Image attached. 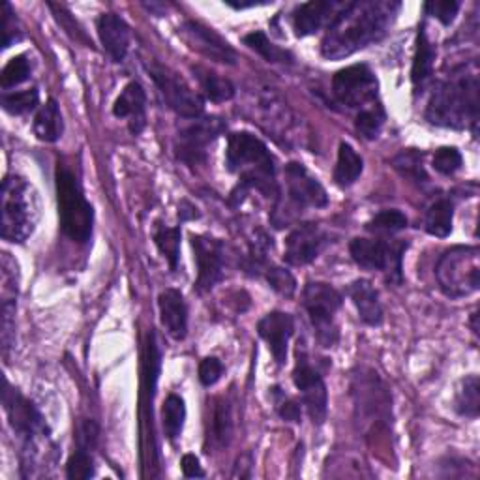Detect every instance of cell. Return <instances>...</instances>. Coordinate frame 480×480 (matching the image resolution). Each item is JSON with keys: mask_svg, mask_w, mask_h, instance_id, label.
Listing matches in <instances>:
<instances>
[{"mask_svg": "<svg viewBox=\"0 0 480 480\" xmlns=\"http://www.w3.org/2000/svg\"><path fill=\"white\" fill-rule=\"evenodd\" d=\"M402 8L394 0H355L346 3L332 19L321 44V53L329 60H342L360 49L379 42Z\"/></svg>", "mask_w": 480, "mask_h": 480, "instance_id": "cell-1", "label": "cell"}, {"mask_svg": "<svg viewBox=\"0 0 480 480\" xmlns=\"http://www.w3.org/2000/svg\"><path fill=\"white\" fill-rule=\"evenodd\" d=\"M478 75L459 70L439 85L426 107L435 126L462 130L478 123Z\"/></svg>", "mask_w": 480, "mask_h": 480, "instance_id": "cell-2", "label": "cell"}, {"mask_svg": "<svg viewBox=\"0 0 480 480\" xmlns=\"http://www.w3.org/2000/svg\"><path fill=\"white\" fill-rule=\"evenodd\" d=\"M227 167L240 178V193L259 190L270 195L276 192V158L255 135L248 132L229 135Z\"/></svg>", "mask_w": 480, "mask_h": 480, "instance_id": "cell-3", "label": "cell"}, {"mask_svg": "<svg viewBox=\"0 0 480 480\" xmlns=\"http://www.w3.org/2000/svg\"><path fill=\"white\" fill-rule=\"evenodd\" d=\"M56 199L60 229L77 244H87L94 227V209L77 175L64 164L56 167Z\"/></svg>", "mask_w": 480, "mask_h": 480, "instance_id": "cell-4", "label": "cell"}, {"mask_svg": "<svg viewBox=\"0 0 480 480\" xmlns=\"http://www.w3.org/2000/svg\"><path fill=\"white\" fill-rule=\"evenodd\" d=\"M3 238L23 244L34 233L38 222V205L32 186L23 176L10 175L3 183Z\"/></svg>", "mask_w": 480, "mask_h": 480, "instance_id": "cell-5", "label": "cell"}, {"mask_svg": "<svg viewBox=\"0 0 480 480\" xmlns=\"http://www.w3.org/2000/svg\"><path fill=\"white\" fill-rule=\"evenodd\" d=\"M437 282L450 298L467 296L480 287L478 248L458 246L441 255L435 267Z\"/></svg>", "mask_w": 480, "mask_h": 480, "instance_id": "cell-6", "label": "cell"}, {"mask_svg": "<svg viewBox=\"0 0 480 480\" xmlns=\"http://www.w3.org/2000/svg\"><path fill=\"white\" fill-rule=\"evenodd\" d=\"M342 293L329 284L312 282L303 291V306L310 317L317 342L323 347H334L339 339L336 313L342 308Z\"/></svg>", "mask_w": 480, "mask_h": 480, "instance_id": "cell-7", "label": "cell"}, {"mask_svg": "<svg viewBox=\"0 0 480 480\" xmlns=\"http://www.w3.org/2000/svg\"><path fill=\"white\" fill-rule=\"evenodd\" d=\"M3 404L10 420V426L15 432V435L25 443V450L36 452L38 443L42 441V439L49 437V426L44 415L39 413V409L29 398H25L21 392L10 387L6 379L3 390Z\"/></svg>", "mask_w": 480, "mask_h": 480, "instance_id": "cell-8", "label": "cell"}, {"mask_svg": "<svg viewBox=\"0 0 480 480\" xmlns=\"http://www.w3.org/2000/svg\"><path fill=\"white\" fill-rule=\"evenodd\" d=\"M407 250V243L396 240L387 243L383 238H355L349 244L353 261L368 270H381L390 282L402 284V259Z\"/></svg>", "mask_w": 480, "mask_h": 480, "instance_id": "cell-9", "label": "cell"}, {"mask_svg": "<svg viewBox=\"0 0 480 480\" xmlns=\"http://www.w3.org/2000/svg\"><path fill=\"white\" fill-rule=\"evenodd\" d=\"M147 70L169 109H173L178 116L188 120L203 116L205 113L203 98L195 90H192L190 85L175 70L156 63V60L147 64Z\"/></svg>", "mask_w": 480, "mask_h": 480, "instance_id": "cell-10", "label": "cell"}, {"mask_svg": "<svg viewBox=\"0 0 480 480\" xmlns=\"http://www.w3.org/2000/svg\"><path fill=\"white\" fill-rule=\"evenodd\" d=\"M332 92L342 106L349 109L377 107V77L366 64H353L339 70L332 79Z\"/></svg>", "mask_w": 480, "mask_h": 480, "instance_id": "cell-11", "label": "cell"}, {"mask_svg": "<svg viewBox=\"0 0 480 480\" xmlns=\"http://www.w3.org/2000/svg\"><path fill=\"white\" fill-rule=\"evenodd\" d=\"M226 132V123L218 116H199L178 132L175 152L180 162L201 166L209 158V147Z\"/></svg>", "mask_w": 480, "mask_h": 480, "instance_id": "cell-12", "label": "cell"}, {"mask_svg": "<svg viewBox=\"0 0 480 480\" xmlns=\"http://www.w3.org/2000/svg\"><path fill=\"white\" fill-rule=\"evenodd\" d=\"M293 381L303 396V406L306 407L313 424H323L329 413V392L323 375L313 368L304 351H296V363L293 370Z\"/></svg>", "mask_w": 480, "mask_h": 480, "instance_id": "cell-13", "label": "cell"}, {"mask_svg": "<svg viewBox=\"0 0 480 480\" xmlns=\"http://www.w3.org/2000/svg\"><path fill=\"white\" fill-rule=\"evenodd\" d=\"M353 398L356 416L363 423H377V420H389L390 415V394L381 379L373 372L366 370L353 377Z\"/></svg>", "mask_w": 480, "mask_h": 480, "instance_id": "cell-14", "label": "cell"}, {"mask_svg": "<svg viewBox=\"0 0 480 480\" xmlns=\"http://www.w3.org/2000/svg\"><path fill=\"white\" fill-rule=\"evenodd\" d=\"M286 175V193L289 203L296 210L304 209H323L329 205V195L323 184L298 162H291L284 169Z\"/></svg>", "mask_w": 480, "mask_h": 480, "instance_id": "cell-15", "label": "cell"}, {"mask_svg": "<svg viewBox=\"0 0 480 480\" xmlns=\"http://www.w3.org/2000/svg\"><path fill=\"white\" fill-rule=\"evenodd\" d=\"M178 34L183 36L190 49L203 55L205 58L219 64H236V51L214 29L199 21H184L178 29Z\"/></svg>", "mask_w": 480, "mask_h": 480, "instance_id": "cell-16", "label": "cell"}, {"mask_svg": "<svg viewBox=\"0 0 480 480\" xmlns=\"http://www.w3.org/2000/svg\"><path fill=\"white\" fill-rule=\"evenodd\" d=\"M192 246L197 261V282L199 293H209L224 278V243L207 235H193Z\"/></svg>", "mask_w": 480, "mask_h": 480, "instance_id": "cell-17", "label": "cell"}, {"mask_svg": "<svg viewBox=\"0 0 480 480\" xmlns=\"http://www.w3.org/2000/svg\"><path fill=\"white\" fill-rule=\"evenodd\" d=\"M330 243L329 233L319 224L298 226L286 238L284 261L293 267H304L321 255L325 246Z\"/></svg>", "mask_w": 480, "mask_h": 480, "instance_id": "cell-18", "label": "cell"}, {"mask_svg": "<svg viewBox=\"0 0 480 480\" xmlns=\"http://www.w3.org/2000/svg\"><path fill=\"white\" fill-rule=\"evenodd\" d=\"M257 332L267 342L276 363L284 366L287 360L289 339L295 332L293 317L286 312H270L257 323Z\"/></svg>", "mask_w": 480, "mask_h": 480, "instance_id": "cell-19", "label": "cell"}, {"mask_svg": "<svg viewBox=\"0 0 480 480\" xmlns=\"http://www.w3.org/2000/svg\"><path fill=\"white\" fill-rule=\"evenodd\" d=\"M346 6V3L336 0H312V3L300 4L293 12V29L296 36L304 38L315 34L323 25H330L332 19Z\"/></svg>", "mask_w": 480, "mask_h": 480, "instance_id": "cell-20", "label": "cell"}, {"mask_svg": "<svg viewBox=\"0 0 480 480\" xmlns=\"http://www.w3.org/2000/svg\"><path fill=\"white\" fill-rule=\"evenodd\" d=\"M98 36L113 63H123L130 49V27L116 13H102L98 19Z\"/></svg>", "mask_w": 480, "mask_h": 480, "instance_id": "cell-21", "label": "cell"}, {"mask_svg": "<svg viewBox=\"0 0 480 480\" xmlns=\"http://www.w3.org/2000/svg\"><path fill=\"white\" fill-rule=\"evenodd\" d=\"M116 118H128V126L133 135H139L147 126V94L137 81L124 87L113 106Z\"/></svg>", "mask_w": 480, "mask_h": 480, "instance_id": "cell-22", "label": "cell"}, {"mask_svg": "<svg viewBox=\"0 0 480 480\" xmlns=\"http://www.w3.org/2000/svg\"><path fill=\"white\" fill-rule=\"evenodd\" d=\"M158 306L167 334L176 342L184 339L188 334V308L184 296L176 289H166L158 296Z\"/></svg>", "mask_w": 480, "mask_h": 480, "instance_id": "cell-23", "label": "cell"}, {"mask_svg": "<svg viewBox=\"0 0 480 480\" xmlns=\"http://www.w3.org/2000/svg\"><path fill=\"white\" fill-rule=\"evenodd\" d=\"M349 296L353 304L358 310V317L363 319V323L370 327H379L383 323V304L379 300L377 289L372 286L368 279H356L349 286Z\"/></svg>", "mask_w": 480, "mask_h": 480, "instance_id": "cell-24", "label": "cell"}, {"mask_svg": "<svg viewBox=\"0 0 480 480\" xmlns=\"http://www.w3.org/2000/svg\"><path fill=\"white\" fill-rule=\"evenodd\" d=\"M233 437V411L226 398H216L207 423V445L212 449H226Z\"/></svg>", "mask_w": 480, "mask_h": 480, "instance_id": "cell-25", "label": "cell"}, {"mask_svg": "<svg viewBox=\"0 0 480 480\" xmlns=\"http://www.w3.org/2000/svg\"><path fill=\"white\" fill-rule=\"evenodd\" d=\"M433 63H435V47L430 42L426 34V29L420 27L416 36V51L413 58V70H411V81L416 89H423L433 73Z\"/></svg>", "mask_w": 480, "mask_h": 480, "instance_id": "cell-26", "label": "cell"}, {"mask_svg": "<svg viewBox=\"0 0 480 480\" xmlns=\"http://www.w3.org/2000/svg\"><path fill=\"white\" fill-rule=\"evenodd\" d=\"M34 133L39 141L46 143H55L63 137L64 120L55 99H47V102L38 109L34 116Z\"/></svg>", "mask_w": 480, "mask_h": 480, "instance_id": "cell-27", "label": "cell"}, {"mask_svg": "<svg viewBox=\"0 0 480 480\" xmlns=\"http://www.w3.org/2000/svg\"><path fill=\"white\" fill-rule=\"evenodd\" d=\"M364 171V162L360 154L349 145V143H339L338 150V162L334 169V180L338 186L347 188L355 184L358 176Z\"/></svg>", "mask_w": 480, "mask_h": 480, "instance_id": "cell-28", "label": "cell"}, {"mask_svg": "<svg viewBox=\"0 0 480 480\" xmlns=\"http://www.w3.org/2000/svg\"><path fill=\"white\" fill-rule=\"evenodd\" d=\"M193 72H195V77L199 79V83H201L205 96L210 99V102L222 104L235 96V87L229 79L219 77L218 73H214L203 66L193 68Z\"/></svg>", "mask_w": 480, "mask_h": 480, "instance_id": "cell-29", "label": "cell"}, {"mask_svg": "<svg viewBox=\"0 0 480 480\" xmlns=\"http://www.w3.org/2000/svg\"><path fill=\"white\" fill-rule=\"evenodd\" d=\"M452 219H454V205L449 199H439V201H435L428 209L424 227L430 235L445 238L452 233Z\"/></svg>", "mask_w": 480, "mask_h": 480, "instance_id": "cell-30", "label": "cell"}, {"mask_svg": "<svg viewBox=\"0 0 480 480\" xmlns=\"http://www.w3.org/2000/svg\"><path fill=\"white\" fill-rule=\"evenodd\" d=\"M162 420H164L166 437L175 441V439L183 433V428H184V420H186L184 399L176 394H169L164 402Z\"/></svg>", "mask_w": 480, "mask_h": 480, "instance_id": "cell-31", "label": "cell"}, {"mask_svg": "<svg viewBox=\"0 0 480 480\" xmlns=\"http://www.w3.org/2000/svg\"><path fill=\"white\" fill-rule=\"evenodd\" d=\"M480 385H478V377L469 375L462 381V387L458 390L456 396V411L467 416V418H476L480 411Z\"/></svg>", "mask_w": 480, "mask_h": 480, "instance_id": "cell-32", "label": "cell"}, {"mask_svg": "<svg viewBox=\"0 0 480 480\" xmlns=\"http://www.w3.org/2000/svg\"><path fill=\"white\" fill-rule=\"evenodd\" d=\"M244 44L255 53L261 55L267 63H293V55L282 47L274 46L267 38V34L261 30L244 36Z\"/></svg>", "mask_w": 480, "mask_h": 480, "instance_id": "cell-33", "label": "cell"}, {"mask_svg": "<svg viewBox=\"0 0 480 480\" xmlns=\"http://www.w3.org/2000/svg\"><path fill=\"white\" fill-rule=\"evenodd\" d=\"M154 243L158 250L167 259L171 270H176L180 255V227L158 226L154 231Z\"/></svg>", "mask_w": 480, "mask_h": 480, "instance_id": "cell-34", "label": "cell"}, {"mask_svg": "<svg viewBox=\"0 0 480 480\" xmlns=\"http://www.w3.org/2000/svg\"><path fill=\"white\" fill-rule=\"evenodd\" d=\"M385 126V111L381 106L358 111L355 118V128L356 132L363 135L368 141H373V139L379 137Z\"/></svg>", "mask_w": 480, "mask_h": 480, "instance_id": "cell-35", "label": "cell"}, {"mask_svg": "<svg viewBox=\"0 0 480 480\" xmlns=\"http://www.w3.org/2000/svg\"><path fill=\"white\" fill-rule=\"evenodd\" d=\"M30 63L25 55H17L13 56L10 63L4 66L3 75H0V85H3V90H10L17 85L25 83L30 77Z\"/></svg>", "mask_w": 480, "mask_h": 480, "instance_id": "cell-36", "label": "cell"}, {"mask_svg": "<svg viewBox=\"0 0 480 480\" xmlns=\"http://www.w3.org/2000/svg\"><path fill=\"white\" fill-rule=\"evenodd\" d=\"M406 227H407V218L404 212H399V210L379 212L366 224L368 231L381 233V235H392L398 231H404Z\"/></svg>", "mask_w": 480, "mask_h": 480, "instance_id": "cell-37", "label": "cell"}, {"mask_svg": "<svg viewBox=\"0 0 480 480\" xmlns=\"http://www.w3.org/2000/svg\"><path fill=\"white\" fill-rule=\"evenodd\" d=\"M39 94L36 89L21 90V92H4L3 94V107L10 115H25L38 107Z\"/></svg>", "mask_w": 480, "mask_h": 480, "instance_id": "cell-38", "label": "cell"}, {"mask_svg": "<svg viewBox=\"0 0 480 480\" xmlns=\"http://www.w3.org/2000/svg\"><path fill=\"white\" fill-rule=\"evenodd\" d=\"M394 167L402 173L404 176L415 178V180H426V173L423 167V152L418 150H404L394 158Z\"/></svg>", "mask_w": 480, "mask_h": 480, "instance_id": "cell-39", "label": "cell"}, {"mask_svg": "<svg viewBox=\"0 0 480 480\" xmlns=\"http://www.w3.org/2000/svg\"><path fill=\"white\" fill-rule=\"evenodd\" d=\"M96 473L94 469V459H92V450L87 449H77L72 458L68 459L66 466V475L68 478L73 480H85V478H92Z\"/></svg>", "mask_w": 480, "mask_h": 480, "instance_id": "cell-40", "label": "cell"}, {"mask_svg": "<svg viewBox=\"0 0 480 480\" xmlns=\"http://www.w3.org/2000/svg\"><path fill=\"white\" fill-rule=\"evenodd\" d=\"M464 158L459 154L458 149L454 147H443L439 149L433 156V169L441 175H454L456 171L462 169Z\"/></svg>", "mask_w": 480, "mask_h": 480, "instance_id": "cell-41", "label": "cell"}, {"mask_svg": "<svg viewBox=\"0 0 480 480\" xmlns=\"http://www.w3.org/2000/svg\"><path fill=\"white\" fill-rule=\"evenodd\" d=\"M267 282L270 284V287L284 295V296H293L295 289H296V282L293 274L287 269H279V267H270L267 270Z\"/></svg>", "mask_w": 480, "mask_h": 480, "instance_id": "cell-42", "label": "cell"}, {"mask_svg": "<svg viewBox=\"0 0 480 480\" xmlns=\"http://www.w3.org/2000/svg\"><path fill=\"white\" fill-rule=\"evenodd\" d=\"M462 3H456V0H443V3H426L424 12L428 15H433L439 19L443 25H450L454 21V17L458 15Z\"/></svg>", "mask_w": 480, "mask_h": 480, "instance_id": "cell-43", "label": "cell"}, {"mask_svg": "<svg viewBox=\"0 0 480 480\" xmlns=\"http://www.w3.org/2000/svg\"><path fill=\"white\" fill-rule=\"evenodd\" d=\"M3 300H15L17 296V265L10 253L3 255Z\"/></svg>", "mask_w": 480, "mask_h": 480, "instance_id": "cell-44", "label": "cell"}, {"mask_svg": "<svg viewBox=\"0 0 480 480\" xmlns=\"http://www.w3.org/2000/svg\"><path fill=\"white\" fill-rule=\"evenodd\" d=\"M224 375V364L222 360L216 356H207L201 364H199V381L205 387H212L219 381V377Z\"/></svg>", "mask_w": 480, "mask_h": 480, "instance_id": "cell-45", "label": "cell"}, {"mask_svg": "<svg viewBox=\"0 0 480 480\" xmlns=\"http://www.w3.org/2000/svg\"><path fill=\"white\" fill-rule=\"evenodd\" d=\"M15 339V300H3V344L4 353L13 346Z\"/></svg>", "mask_w": 480, "mask_h": 480, "instance_id": "cell-46", "label": "cell"}, {"mask_svg": "<svg viewBox=\"0 0 480 480\" xmlns=\"http://www.w3.org/2000/svg\"><path fill=\"white\" fill-rule=\"evenodd\" d=\"M3 34H4V39H3V46L4 49H8L10 46H13L15 42H19V39L23 38L21 30H19L17 27V19H15V13L12 10V6L8 3L3 4Z\"/></svg>", "mask_w": 480, "mask_h": 480, "instance_id": "cell-47", "label": "cell"}, {"mask_svg": "<svg viewBox=\"0 0 480 480\" xmlns=\"http://www.w3.org/2000/svg\"><path fill=\"white\" fill-rule=\"evenodd\" d=\"M98 435H99V428L94 420H83V423L77 428V449L92 450L96 447Z\"/></svg>", "mask_w": 480, "mask_h": 480, "instance_id": "cell-48", "label": "cell"}, {"mask_svg": "<svg viewBox=\"0 0 480 480\" xmlns=\"http://www.w3.org/2000/svg\"><path fill=\"white\" fill-rule=\"evenodd\" d=\"M274 396L276 399V407L279 416L284 420H289V423H300V406L293 399H289L284 392H279V389H274Z\"/></svg>", "mask_w": 480, "mask_h": 480, "instance_id": "cell-49", "label": "cell"}, {"mask_svg": "<svg viewBox=\"0 0 480 480\" xmlns=\"http://www.w3.org/2000/svg\"><path fill=\"white\" fill-rule=\"evenodd\" d=\"M183 473L188 478H203L205 471L201 469V464H199V458L195 454H184L183 456Z\"/></svg>", "mask_w": 480, "mask_h": 480, "instance_id": "cell-50", "label": "cell"}, {"mask_svg": "<svg viewBox=\"0 0 480 480\" xmlns=\"http://www.w3.org/2000/svg\"><path fill=\"white\" fill-rule=\"evenodd\" d=\"M195 218H199V212L192 203H188V201L180 203V209H178V219H180V222H188V219H195Z\"/></svg>", "mask_w": 480, "mask_h": 480, "instance_id": "cell-51", "label": "cell"}]
</instances>
